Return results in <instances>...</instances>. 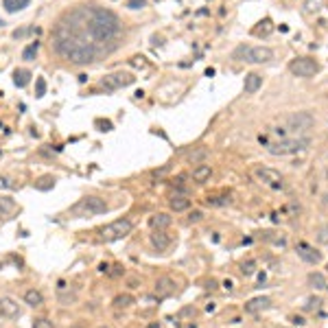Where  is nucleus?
Segmentation results:
<instances>
[{"mask_svg": "<svg viewBox=\"0 0 328 328\" xmlns=\"http://www.w3.org/2000/svg\"><path fill=\"white\" fill-rule=\"evenodd\" d=\"M55 51L59 52L64 59L72 61V64H92L96 57L101 55L99 46H94L92 42H87L81 35H72L66 31H55Z\"/></svg>", "mask_w": 328, "mask_h": 328, "instance_id": "1", "label": "nucleus"}, {"mask_svg": "<svg viewBox=\"0 0 328 328\" xmlns=\"http://www.w3.org/2000/svg\"><path fill=\"white\" fill-rule=\"evenodd\" d=\"M309 147H311L309 136H291V138H280L278 142H269L267 151L271 155H293V153H300Z\"/></svg>", "mask_w": 328, "mask_h": 328, "instance_id": "2", "label": "nucleus"}, {"mask_svg": "<svg viewBox=\"0 0 328 328\" xmlns=\"http://www.w3.org/2000/svg\"><path fill=\"white\" fill-rule=\"evenodd\" d=\"M109 206L105 204V199L101 197H86L79 204H74L70 208V217H96V214L107 212Z\"/></svg>", "mask_w": 328, "mask_h": 328, "instance_id": "3", "label": "nucleus"}, {"mask_svg": "<svg viewBox=\"0 0 328 328\" xmlns=\"http://www.w3.org/2000/svg\"><path fill=\"white\" fill-rule=\"evenodd\" d=\"M131 230H134V223H131L129 219H116V221H112L109 225L101 227V241H105V243L121 241V239H125Z\"/></svg>", "mask_w": 328, "mask_h": 328, "instance_id": "4", "label": "nucleus"}, {"mask_svg": "<svg viewBox=\"0 0 328 328\" xmlns=\"http://www.w3.org/2000/svg\"><path fill=\"white\" fill-rule=\"evenodd\" d=\"M315 125V118L311 112H293L287 116V125H284V129L291 131V134L295 136H302L306 134V131L311 129V127Z\"/></svg>", "mask_w": 328, "mask_h": 328, "instance_id": "5", "label": "nucleus"}, {"mask_svg": "<svg viewBox=\"0 0 328 328\" xmlns=\"http://www.w3.org/2000/svg\"><path fill=\"white\" fill-rule=\"evenodd\" d=\"M289 72H291L293 77L311 79L319 72V64L315 59H311V57H297V59H293L291 64H289Z\"/></svg>", "mask_w": 328, "mask_h": 328, "instance_id": "6", "label": "nucleus"}, {"mask_svg": "<svg viewBox=\"0 0 328 328\" xmlns=\"http://www.w3.org/2000/svg\"><path fill=\"white\" fill-rule=\"evenodd\" d=\"M134 81H136V77L131 72H112V74H105V77L101 79V87H103L105 92H114V90H118V87L131 86Z\"/></svg>", "mask_w": 328, "mask_h": 328, "instance_id": "7", "label": "nucleus"}, {"mask_svg": "<svg viewBox=\"0 0 328 328\" xmlns=\"http://www.w3.org/2000/svg\"><path fill=\"white\" fill-rule=\"evenodd\" d=\"M271 59H274V51L269 46H249L245 55V61L249 64H267Z\"/></svg>", "mask_w": 328, "mask_h": 328, "instance_id": "8", "label": "nucleus"}, {"mask_svg": "<svg viewBox=\"0 0 328 328\" xmlns=\"http://www.w3.org/2000/svg\"><path fill=\"white\" fill-rule=\"evenodd\" d=\"M254 173H256V177L260 179L262 184H269V186H274V188H282V175H280L276 169H269V166H258Z\"/></svg>", "mask_w": 328, "mask_h": 328, "instance_id": "9", "label": "nucleus"}, {"mask_svg": "<svg viewBox=\"0 0 328 328\" xmlns=\"http://www.w3.org/2000/svg\"><path fill=\"white\" fill-rule=\"evenodd\" d=\"M20 304H17V300H13V297L4 295L0 297V317L4 319H17L20 317Z\"/></svg>", "mask_w": 328, "mask_h": 328, "instance_id": "10", "label": "nucleus"}, {"mask_svg": "<svg viewBox=\"0 0 328 328\" xmlns=\"http://www.w3.org/2000/svg\"><path fill=\"white\" fill-rule=\"evenodd\" d=\"M297 256H300L302 260L311 262V265H317V262L322 260V254H319L317 249L309 247V245H306V243H300V245H297Z\"/></svg>", "mask_w": 328, "mask_h": 328, "instance_id": "11", "label": "nucleus"}, {"mask_svg": "<svg viewBox=\"0 0 328 328\" xmlns=\"http://www.w3.org/2000/svg\"><path fill=\"white\" fill-rule=\"evenodd\" d=\"M151 245L157 249V252H164V249L171 245V236L166 234L164 230H153V234H151Z\"/></svg>", "mask_w": 328, "mask_h": 328, "instance_id": "12", "label": "nucleus"}, {"mask_svg": "<svg viewBox=\"0 0 328 328\" xmlns=\"http://www.w3.org/2000/svg\"><path fill=\"white\" fill-rule=\"evenodd\" d=\"M271 306V300L267 295H260V297H252V300L245 304V311L247 313H258V311H265Z\"/></svg>", "mask_w": 328, "mask_h": 328, "instance_id": "13", "label": "nucleus"}, {"mask_svg": "<svg viewBox=\"0 0 328 328\" xmlns=\"http://www.w3.org/2000/svg\"><path fill=\"white\" fill-rule=\"evenodd\" d=\"M260 86H262V77H260L258 72L245 74L243 87H245V92H247V94H254V92H258V90H260Z\"/></svg>", "mask_w": 328, "mask_h": 328, "instance_id": "14", "label": "nucleus"}, {"mask_svg": "<svg viewBox=\"0 0 328 328\" xmlns=\"http://www.w3.org/2000/svg\"><path fill=\"white\" fill-rule=\"evenodd\" d=\"M173 291H175V282L171 278H166V276L155 282V295L157 297H166V295H171Z\"/></svg>", "mask_w": 328, "mask_h": 328, "instance_id": "15", "label": "nucleus"}, {"mask_svg": "<svg viewBox=\"0 0 328 328\" xmlns=\"http://www.w3.org/2000/svg\"><path fill=\"white\" fill-rule=\"evenodd\" d=\"M171 221H173V219H171L169 212H155L151 219H149L153 230H166V227L171 225Z\"/></svg>", "mask_w": 328, "mask_h": 328, "instance_id": "16", "label": "nucleus"}, {"mask_svg": "<svg viewBox=\"0 0 328 328\" xmlns=\"http://www.w3.org/2000/svg\"><path fill=\"white\" fill-rule=\"evenodd\" d=\"M210 175H212V169H210V164H197L195 169H192V179L199 184H204L206 179H210Z\"/></svg>", "mask_w": 328, "mask_h": 328, "instance_id": "17", "label": "nucleus"}, {"mask_svg": "<svg viewBox=\"0 0 328 328\" xmlns=\"http://www.w3.org/2000/svg\"><path fill=\"white\" fill-rule=\"evenodd\" d=\"M190 208V199L186 195H173L171 197V210L173 212H182V210Z\"/></svg>", "mask_w": 328, "mask_h": 328, "instance_id": "18", "label": "nucleus"}, {"mask_svg": "<svg viewBox=\"0 0 328 328\" xmlns=\"http://www.w3.org/2000/svg\"><path fill=\"white\" fill-rule=\"evenodd\" d=\"M24 302L29 306H33V309H37V306L44 304V295L42 291H37V289H29V291L24 293Z\"/></svg>", "mask_w": 328, "mask_h": 328, "instance_id": "19", "label": "nucleus"}, {"mask_svg": "<svg viewBox=\"0 0 328 328\" xmlns=\"http://www.w3.org/2000/svg\"><path fill=\"white\" fill-rule=\"evenodd\" d=\"M29 2L31 0H2V7L7 13H17L24 7H29Z\"/></svg>", "mask_w": 328, "mask_h": 328, "instance_id": "20", "label": "nucleus"}, {"mask_svg": "<svg viewBox=\"0 0 328 328\" xmlns=\"http://www.w3.org/2000/svg\"><path fill=\"white\" fill-rule=\"evenodd\" d=\"M29 81H31V72H29V70L17 68L16 72H13V83H16L17 87H24Z\"/></svg>", "mask_w": 328, "mask_h": 328, "instance_id": "21", "label": "nucleus"}, {"mask_svg": "<svg viewBox=\"0 0 328 328\" xmlns=\"http://www.w3.org/2000/svg\"><path fill=\"white\" fill-rule=\"evenodd\" d=\"M114 309H129L131 304H134V297L129 295V293H121V295L114 297Z\"/></svg>", "mask_w": 328, "mask_h": 328, "instance_id": "22", "label": "nucleus"}, {"mask_svg": "<svg viewBox=\"0 0 328 328\" xmlns=\"http://www.w3.org/2000/svg\"><path fill=\"white\" fill-rule=\"evenodd\" d=\"M16 208V201L11 197H0V217H7L9 212H13Z\"/></svg>", "mask_w": 328, "mask_h": 328, "instance_id": "23", "label": "nucleus"}, {"mask_svg": "<svg viewBox=\"0 0 328 328\" xmlns=\"http://www.w3.org/2000/svg\"><path fill=\"white\" fill-rule=\"evenodd\" d=\"M206 157H208V149L199 147V149H195V151L188 155V162H192V164H201V160H206Z\"/></svg>", "mask_w": 328, "mask_h": 328, "instance_id": "24", "label": "nucleus"}, {"mask_svg": "<svg viewBox=\"0 0 328 328\" xmlns=\"http://www.w3.org/2000/svg\"><path fill=\"white\" fill-rule=\"evenodd\" d=\"M37 51H39V42H31L29 46L22 51V59H26V61H33L35 59V55H37Z\"/></svg>", "mask_w": 328, "mask_h": 328, "instance_id": "25", "label": "nucleus"}, {"mask_svg": "<svg viewBox=\"0 0 328 328\" xmlns=\"http://www.w3.org/2000/svg\"><path fill=\"white\" fill-rule=\"evenodd\" d=\"M52 186H55V177H51V175H44V177H39L37 182H35V188H37V190H51Z\"/></svg>", "mask_w": 328, "mask_h": 328, "instance_id": "26", "label": "nucleus"}, {"mask_svg": "<svg viewBox=\"0 0 328 328\" xmlns=\"http://www.w3.org/2000/svg\"><path fill=\"white\" fill-rule=\"evenodd\" d=\"M309 284L315 289H324L326 287V278H324V274H317V271H313V274H309Z\"/></svg>", "mask_w": 328, "mask_h": 328, "instance_id": "27", "label": "nucleus"}, {"mask_svg": "<svg viewBox=\"0 0 328 328\" xmlns=\"http://www.w3.org/2000/svg\"><path fill=\"white\" fill-rule=\"evenodd\" d=\"M315 239H317L319 243H328V223H324V225H319L317 230H315Z\"/></svg>", "mask_w": 328, "mask_h": 328, "instance_id": "28", "label": "nucleus"}, {"mask_svg": "<svg viewBox=\"0 0 328 328\" xmlns=\"http://www.w3.org/2000/svg\"><path fill=\"white\" fill-rule=\"evenodd\" d=\"M322 4H324V0H304V9L309 13L319 11V9H322Z\"/></svg>", "mask_w": 328, "mask_h": 328, "instance_id": "29", "label": "nucleus"}, {"mask_svg": "<svg viewBox=\"0 0 328 328\" xmlns=\"http://www.w3.org/2000/svg\"><path fill=\"white\" fill-rule=\"evenodd\" d=\"M46 94V79L44 77H37V81H35V96H44Z\"/></svg>", "mask_w": 328, "mask_h": 328, "instance_id": "30", "label": "nucleus"}, {"mask_svg": "<svg viewBox=\"0 0 328 328\" xmlns=\"http://www.w3.org/2000/svg\"><path fill=\"white\" fill-rule=\"evenodd\" d=\"M206 204L208 206H227L230 204V199H227V197H208Z\"/></svg>", "mask_w": 328, "mask_h": 328, "instance_id": "31", "label": "nucleus"}, {"mask_svg": "<svg viewBox=\"0 0 328 328\" xmlns=\"http://www.w3.org/2000/svg\"><path fill=\"white\" fill-rule=\"evenodd\" d=\"M241 271H243L245 276H252L254 271H256V262L254 260H247V262H241Z\"/></svg>", "mask_w": 328, "mask_h": 328, "instance_id": "32", "label": "nucleus"}, {"mask_svg": "<svg viewBox=\"0 0 328 328\" xmlns=\"http://www.w3.org/2000/svg\"><path fill=\"white\" fill-rule=\"evenodd\" d=\"M125 7H127V9H131V11H138V9L147 7V0H127Z\"/></svg>", "mask_w": 328, "mask_h": 328, "instance_id": "33", "label": "nucleus"}, {"mask_svg": "<svg viewBox=\"0 0 328 328\" xmlns=\"http://www.w3.org/2000/svg\"><path fill=\"white\" fill-rule=\"evenodd\" d=\"M33 328H52V322L51 319H46V317H37L33 322Z\"/></svg>", "mask_w": 328, "mask_h": 328, "instance_id": "34", "label": "nucleus"}, {"mask_svg": "<svg viewBox=\"0 0 328 328\" xmlns=\"http://www.w3.org/2000/svg\"><path fill=\"white\" fill-rule=\"evenodd\" d=\"M31 31H33V29H17V31H13V37H16V39H22V37H26Z\"/></svg>", "mask_w": 328, "mask_h": 328, "instance_id": "35", "label": "nucleus"}, {"mask_svg": "<svg viewBox=\"0 0 328 328\" xmlns=\"http://www.w3.org/2000/svg\"><path fill=\"white\" fill-rule=\"evenodd\" d=\"M319 304H322V300H319V297H311V300H309V304H306V309H309V311H313V309H317Z\"/></svg>", "mask_w": 328, "mask_h": 328, "instance_id": "36", "label": "nucleus"}, {"mask_svg": "<svg viewBox=\"0 0 328 328\" xmlns=\"http://www.w3.org/2000/svg\"><path fill=\"white\" fill-rule=\"evenodd\" d=\"M96 127H101V131H109L112 129V122L109 121H96Z\"/></svg>", "mask_w": 328, "mask_h": 328, "instance_id": "37", "label": "nucleus"}, {"mask_svg": "<svg viewBox=\"0 0 328 328\" xmlns=\"http://www.w3.org/2000/svg\"><path fill=\"white\" fill-rule=\"evenodd\" d=\"M201 217H204V214H201L199 210H195V212H190V217H188V221H190V223H192V221H199Z\"/></svg>", "mask_w": 328, "mask_h": 328, "instance_id": "38", "label": "nucleus"}, {"mask_svg": "<svg viewBox=\"0 0 328 328\" xmlns=\"http://www.w3.org/2000/svg\"><path fill=\"white\" fill-rule=\"evenodd\" d=\"M0 186H2V188H11V184H9L7 177H0Z\"/></svg>", "mask_w": 328, "mask_h": 328, "instance_id": "39", "label": "nucleus"}, {"mask_svg": "<svg viewBox=\"0 0 328 328\" xmlns=\"http://www.w3.org/2000/svg\"><path fill=\"white\" fill-rule=\"evenodd\" d=\"M121 274H122V267L116 265V267H114V271H112V276H121Z\"/></svg>", "mask_w": 328, "mask_h": 328, "instance_id": "40", "label": "nucleus"}, {"mask_svg": "<svg viewBox=\"0 0 328 328\" xmlns=\"http://www.w3.org/2000/svg\"><path fill=\"white\" fill-rule=\"evenodd\" d=\"M147 328H160V324H157V322H151V324H147Z\"/></svg>", "mask_w": 328, "mask_h": 328, "instance_id": "41", "label": "nucleus"}, {"mask_svg": "<svg viewBox=\"0 0 328 328\" xmlns=\"http://www.w3.org/2000/svg\"><path fill=\"white\" fill-rule=\"evenodd\" d=\"M324 206H326V208H328V192H326V195H324Z\"/></svg>", "mask_w": 328, "mask_h": 328, "instance_id": "42", "label": "nucleus"}, {"mask_svg": "<svg viewBox=\"0 0 328 328\" xmlns=\"http://www.w3.org/2000/svg\"><path fill=\"white\" fill-rule=\"evenodd\" d=\"M0 269H2V260H0Z\"/></svg>", "mask_w": 328, "mask_h": 328, "instance_id": "43", "label": "nucleus"}, {"mask_svg": "<svg viewBox=\"0 0 328 328\" xmlns=\"http://www.w3.org/2000/svg\"><path fill=\"white\" fill-rule=\"evenodd\" d=\"M99 328H109V326H99Z\"/></svg>", "mask_w": 328, "mask_h": 328, "instance_id": "44", "label": "nucleus"}, {"mask_svg": "<svg viewBox=\"0 0 328 328\" xmlns=\"http://www.w3.org/2000/svg\"><path fill=\"white\" fill-rule=\"evenodd\" d=\"M0 157H2V151H0Z\"/></svg>", "mask_w": 328, "mask_h": 328, "instance_id": "45", "label": "nucleus"}]
</instances>
